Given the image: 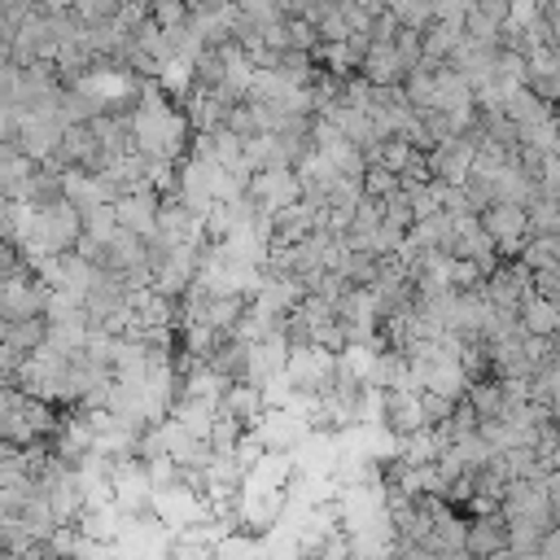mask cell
Masks as SVG:
<instances>
[{"instance_id": "1", "label": "cell", "mask_w": 560, "mask_h": 560, "mask_svg": "<svg viewBox=\"0 0 560 560\" xmlns=\"http://www.w3.org/2000/svg\"><path fill=\"white\" fill-rule=\"evenodd\" d=\"M477 219H481V228L490 232V241H494L499 258H521L525 241L534 236V232H529V210H525V206L494 201V206H486Z\"/></svg>"}, {"instance_id": "2", "label": "cell", "mask_w": 560, "mask_h": 560, "mask_svg": "<svg viewBox=\"0 0 560 560\" xmlns=\"http://www.w3.org/2000/svg\"><path fill=\"white\" fill-rule=\"evenodd\" d=\"M381 424H385V433L398 438V442L424 433V429H429V416H424L420 389H381Z\"/></svg>"}, {"instance_id": "3", "label": "cell", "mask_w": 560, "mask_h": 560, "mask_svg": "<svg viewBox=\"0 0 560 560\" xmlns=\"http://www.w3.org/2000/svg\"><path fill=\"white\" fill-rule=\"evenodd\" d=\"M424 158H429V175H433V179L464 188V179L472 175V162H477V136L464 131V136H455V140H446V144H438V149H429Z\"/></svg>"}, {"instance_id": "4", "label": "cell", "mask_w": 560, "mask_h": 560, "mask_svg": "<svg viewBox=\"0 0 560 560\" xmlns=\"http://www.w3.org/2000/svg\"><path fill=\"white\" fill-rule=\"evenodd\" d=\"M508 547H512V529H508L499 508L494 512H477L472 521H464V551L472 560H490V556H499Z\"/></svg>"}, {"instance_id": "5", "label": "cell", "mask_w": 560, "mask_h": 560, "mask_svg": "<svg viewBox=\"0 0 560 560\" xmlns=\"http://www.w3.org/2000/svg\"><path fill=\"white\" fill-rule=\"evenodd\" d=\"M158 210H162V192L153 188H136V192H122L114 201V214H118V228L136 232L140 241H149L158 232Z\"/></svg>"}, {"instance_id": "6", "label": "cell", "mask_w": 560, "mask_h": 560, "mask_svg": "<svg viewBox=\"0 0 560 560\" xmlns=\"http://www.w3.org/2000/svg\"><path fill=\"white\" fill-rule=\"evenodd\" d=\"M48 341V319L44 315H35V319H18V324H4V337H0V346L4 350H13V354H35L39 346Z\"/></svg>"}, {"instance_id": "7", "label": "cell", "mask_w": 560, "mask_h": 560, "mask_svg": "<svg viewBox=\"0 0 560 560\" xmlns=\"http://www.w3.org/2000/svg\"><path fill=\"white\" fill-rule=\"evenodd\" d=\"M402 31H429L433 26V0H389L385 4Z\"/></svg>"}, {"instance_id": "8", "label": "cell", "mask_w": 560, "mask_h": 560, "mask_svg": "<svg viewBox=\"0 0 560 560\" xmlns=\"http://www.w3.org/2000/svg\"><path fill=\"white\" fill-rule=\"evenodd\" d=\"M114 232H118V214H114V201H109V206H92V210H83V236H88V241L105 245Z\"/></svg>"}, {"instance_id": "9", "label": "cell", "mask_w": 560, "mask_h": 560, "mask_svg": "<svg viewBox=\"0 0 560 560\" xmlns=\"http://www.w3.org/2000/svg\"><path fill=\"white\" fill-rule=\"evenodd\" d=\"M13 35H18V26L9 18H0V66L13 61Z\"/></svg>"}, {"instance_id": "10", "label": "cell", "mask_w": 560, "mask_h": 560, "mask_svg": "<svg viewBox=\"0 0 560 560\" xmlns=\"http://www.w3.org/2000/svg\"><path fill=\"white\" fill-rule=\"evenodd\" d=\"M188 4V13H219V9H228L232 0H184Z\"/></svg>"}]
</instances>
